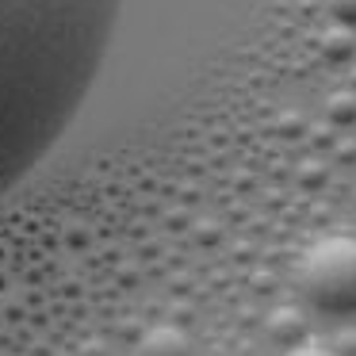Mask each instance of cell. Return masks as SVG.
Wrapping results in <instances>:
<instances>
[{
	"instance_id": "cell-2",
	"label": "cell",
	"mask_w": 356,
	"mask_h": 356,
	"mask_svg": "<svg viewBox=\"0 0 356 356\" xmlns=\"http://www.w3.org/2000/svg\"><path fill=\"white\" fill-rule=\"evenodd\" d=\"M299 287L314 310L330 318L356 314V238L333 234L307 249L299 264Z\"/></svg>"
},
{
	"instance_id": "cell-1",
	"label": "cell",
	"mask_w": 356,
	"mask_h": 356,
	"mask_svg": "<svg viewBox=\"0 0 356 356\" xmlns=\"http://www.w3.org/2000/svg\"><path fill=\"white\" fill-rule=\"evenodd\" d=\"M123 0H0V195L81 115Z\"/></svg>"
},
{
	"instance_id": "cell-3",
	"label": "cell",
	"mask_w": 356,
	"mask_h": 356,
	"mask_svg": "<svg viewBox=\"0 0 356 356\" xmlns=\"http://www.w3.org/2000/svg\"><path fill=\"white\" fill-rule=\"evenodd\" d=\"M134 356H195V348L184 330H177V325H154L134 345Z\"/></svg>"
},
{
	"instance_id": "cell-4",
	"label": "cell",
	"mask_w": 356,
	"mask_h": 356,
	"mask_svg": "<svg viewBox=\"0 0 356 356\" xmlns=\"http://www.w3.org/2000/svg\"><path fill=\"white\" fill-rule=\"evenodd\" d=\"M287 356H337V353H330V348H322V345H299V348H291Z\"/></svg>"
}]
</instances>
